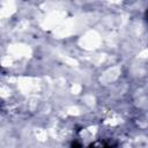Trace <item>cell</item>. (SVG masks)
Listing matches in <instances>:
<instances>
[]
</instances>
